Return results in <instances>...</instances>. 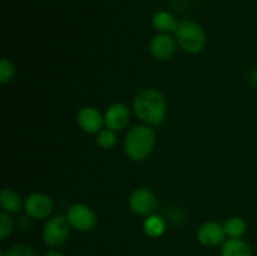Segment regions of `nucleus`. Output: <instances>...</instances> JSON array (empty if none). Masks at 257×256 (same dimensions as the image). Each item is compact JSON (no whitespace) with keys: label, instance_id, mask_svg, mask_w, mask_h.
<instances>
[{"label":"nucleus","instance_id":"obj_7","mask_svg":"<svg viewBox=\"0 0 257 256\" xmlns=\"http://www.w3.org/2000/svg\"><path fill=\"white\" fill-rule=\"evenodd\" d=\"M54 210L53 200L43 192H34L27 197L24 202V211L33 220H43L52 215Z\"/></svg>","mask_w":257,"mask_h":256},{"label":"nucleus","instance_id":"obj_6","mask_svg":"<svg viewBox=\"0 0 257 256\" xmlns=\"http://www.w3.org/2000/svg\"><path fill=\"white\" fill-rule=\"evenodd\" d=\"M67 218L70 226L77 231L87 232L97 225V215L85 203H74L68 208Z\"/></svg>","mask_w":257,"mask_h":256},{"label":"nucleus","instance_id":"obj_22","mask_svg":"<svg viewBox=\"0 0 257 256\" xmlns=\"http://www.w3.org/2000/svg\"><path fill=\"white\" fill-rule=\"evenodd\" d=\"M44 256H64V255L60 252H58V251H49V252L45 253Z\"/></svg>","mask_w":257,"mask_h":256},{"label":"nucleus","instance_id":"obj_11","mask_svg":"<svg viewBox=\"0 0 257 256\" xmlns=\"http://www.w3.org/2000/svg\"><path fill=\"white\" fill-rule=\"evenodd\" d=\"M225 227L216 221H208L200 226L197 231V238L203 246L215 247L225 240Z\"/></svg>","mask_w":257,"mask_h":256},{"label":"nucleus","instance_id":"obj_20","mask_svg":"<svg viewBox=\"0 0 257 256\" xmlns=\"http://www.w3.org/2000/svg\"><path fill=\"white\" fill-rule=\"evenodd\" d=\"M13 228H14L13 218L10 217L9 213L3 211V212L0 213V238H2V240H5L8 236H10V233L13 232Z\"/></svg>","mask_w":257,"mask_h":256},{"label":"nucleus","instance_id":"obj_9","mask_svg":"<svg viewBox=\"0 0 257 256\" xmlns=\"http://www.w3.org/2000/svg\"><path fill=\"white\" fill-rule=\"evenodd\" d=\"M131 122L130 107L124 103H113L104 113V125L112 131L124 130Z\"/></svg>","mask_w":257,"mask_h":256},{"label":"nucleus","instance_id":"obj_17","mask_svg":"<svg viewBox=\"0 0 257 256\" xmlns=\"http://www.w3.org/2000/svg\"><path fill=\"white\" fill-rule=\"evenodd\" d=\"M117 143V135L109 128H103L97 133V145L103 150H110Z\"/></svg>","mask_w":257,"mask_h":256},{"label":"nucleus","instance_id":"obj_14","mask_svg":"<svg viewBox=\"0 0 257 256\" xmlns=\"http://www.w3.org/2000/svg\"><path fill=\"white\" fill-rule=\"evenodd\" d=\"M221 253L222 256H252V248L241 238H230L223 243Z\"/></svg>","mask_w":257,"mask_h":256},{"label":"nucleus","instance_id":"obj_13","mask_svg":"<svg viewBox=\"0 0 257 256\" xmlns=\"http://www.w3.org/2000/svg\"><path fill=\"white\" fill-rule=\"evenodd\" d=\"M0 205L4 212L9 213H18L23 207L22 197L18 192L10 188H4L0 192Z\"/></svg>","mask_w":257,"mask_h":256},{"label":"nucleus","instance_id":"obj_10","mask_svg":"<svg viewBox=\"0 0 257 256\" xmlns=\"http://www.w3.org/2000/svg\"><path fill=\"white\" fill-rule=\"evenodd\" d=\"M77 123L83 132L94 135L103 130L104 114L94 107H83L77 114Z\"/></svg>","mask_w":257,"mask_h":256},{"label":"nucleus","instance_id":"obj_12","mask_svg":"<svg viewBox=\"0 0 257 256\" xmlns=\"http://www.w3.org/2000/svg\"><path fill=\"white\" fill-rule=\"evenodd\" d=\"M178 23L180 22L176 19L175 15L171 14L170 12H166V10H160L152 18L153 28L158 33H165V34L175 33L178 27Z\"/></svg>","mask_w":257,"mask_h":256},{"label":"nucleus","instance_id":"obj_1","mask_svg":"<svg viewBox=\"0 0 257 256\" xmlns=\"http://www.w3.org/2000/svg\"><path fill=\"white\" fill-rule=\"evenodd\" d=\"M135 114L148 125H158L163 123L167 115V102L160 90L146 88L136 95L133 100Z\"/></svg>","mask_w":257,"mask_h":256},{"label":"nucleus","instance_id":"obj_4","mask_svg":"<svg viewBox=\"0 0 257 256\" xmlns=\"http://www.w3.org/2000/svg\"><path fill=\"white\" fill-rule=\"evenodd\" d=\"M70 223L67 216H54L45 222L43 228L44 242L50 247H59L67 242L70 233Z\"/></svg>","mask_w":257,"mask_h":256},{"label":"nucleus","instance_id":"obj_2","mask_svg":"<svg viewBox=\"0 0 257 256\" xmlns=\"http://www.w3.org/2000/svg\"><path fill=\"white\" fill-rule=\"evenodd\" d=\"M156 146V133L148 124H138L128 131L124 140L125 155L135 162L150 157Z\"/></svg>","mask_w":257,"mask_h":256},{"label":"nucleus","instance_id":"obj_8","mask_svg":"<svg viewBox=\"0 0 257 256\" xmlns=\"http://www.w3.org/2000/svg\"><path fill=\"white\" fill-rule=\"evenodd\" d=\"M177 45L176 38H173L171 34L158 33L151 40L150 53L156 60L165 62V60L171 59L173 57Z\"/></svg>","mask_w":257,"mask_h":256},{"label":"nucleus","instance_id":"obj_15","mask_svg":"<svg viewBox=\"0 0 257 256\" xmlns=\"http://www.w3.org/2000/svg\"><path fill=\"white\" fill-rule=\"evenodd\" d=\"M143 230H145L146 235L150 236V237H161L166 231V222L160 216L151 215L143 222Z\"/></svg>","mask_w":257,"mask_h":256},{"label":"nucleus","instance_id":"obj_18","mask_svg":"<svg viewBox=\"0 0 257 256\" xmlns=\"http://www.w3.org/2000/svg\"><path fill=\"white\" fill-rule=\"evenodd\" d=\"M15 72H17V69H15V65L12 60H9L8 58H3L0 60V83L2 84L12 82Z\"/></svg>","mask_w":257,"mask_h":256},{"label":"nucleus","instance_id":"obj_3","mask_svg":"<svg viewBox=\"0 0 257 256\" xmlns=\"http://www.w3.org/2000/svg\"><path fill=\"white\" fill-rule=\"evenodd\" d=\"M175 38L181 49L190 54H197L202 52L207 43V37L202 25L190 19L181 20L178 23Z\"/></svg>","mask_w":257,"mask_h":256},{"label":"nucleus","instance_id":"obj_19","mask_svg":"<svg viewBox=\"0 0 257 256\" xmlns=\"http://www.w3.org/2000/svg\"><path fill=\"white\" fill-rule=\"evenodd\" d=\"M2 256H35V251L33 250L32 246L19 243L8 248L7 251H3Z\"/></svg>","mask_w":257,"mask_h":256},{"label":"nucleus","instance_id":"obj_5","mask_svg":"<svg viewBox=\"0 0 257 256\" xmlns=\"http://www.w3.org/2000/svg\"><path fill=\"white\" fill-rule=\"evenodd\" d=\"M128 205L132 212L140 216L153 215L158 207V197L152 190L141 187L133 191L128 198Z\"/></svg>","mask_w":257,"mask_h":256},{"label":"nucleus","instance_id":"obj_16","mask_svg":"<svg viewBox=\"0 0 257 256\" xmlns=\"http://www.w3.org/2000/svg\"><path fill=\"white\" fill-rule=\"evenodd\" d=\"M223 227H225L226 236L230 238H240L247 230V225L241 217H230L225 222Z\"/></svg>","mask_w":257,"mask_h":256},{"label":"nucleus","instance_id":"obj_21","mask_svg":"<svg viewBox=\"0 0 257 256\" xmlns=\"http://www.w3.org/2000/svg\"><path fill=\"white\" fill-rule=\"evenodd\" d=\"M250 82L252 83L253 85H257V67L251 72L250 75Z\"/></svg>","mask_w":257,"mask_h":256}]
</instances>
